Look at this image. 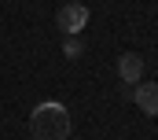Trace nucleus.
Returning <instances> with one entry per match:
<instances>
[{
	"label": "nucleus",
	"instance_id": "obj_1",
	"mask_svg": "<svg viewBox=\"0 0 158 140\" xmlns=\"http://www.w3.org/2000/svg\"><path fill=\"white\" fill-rule=\"evenodd\" d=\"M30 137L33 140H66L70 137V111L55 100H44L30 111Z\"/></svg>",
	"mask_w": 158,
	"mask_h": 140
},
{
	"label": "nucleus",
	"instance_id": "obj_2",
	"mask_svg": "<svg viewBox=\"0 0 158 140\" xmlns=\"http://www.w3.org/2000/svg\"><path fill=\"white\" fill-rule=\"evenodd\" d=\"M55 22H59V30H63V33L77 37L81 30L88 26V7H85V4H66V7H59Z\"/></svg>",
	"mask_w": 158,
	"mask_h": 140
},
{
	"label": "nucleus",
	"instance_id": "obj_3",
	"mask_svg": "<svg viewBox=\"0 0 158 140\" xmlns=\"http://www.w3.org/2000/svg\"><path fill=\"white\" fill-rule=\"evenodd\" d=\"M118 77L129 81V85H140V81H143V59H140L136 52H125L118 59Z\"/></svg>",
	"mask_w": 158,
	"mask_h": 140
},
{
	"label": "nucleus",
	"instance_id": "obj_4",
	"mask_svg": "<svg viewBox=\"0 0 158 140\" xmlns=\"http://www.w3.org/2000/svg\"><path fill=\"white\" fill-rule=\"evenodd\" d=\"M132 100H136V107L143 114H158V85L155 81H140L132 89Z\"/></svg>",
	"mask_w": 158,
	"mask_h": 140
},
{
	"label": "nucleus",
	"instance_id": "obj_5",
	"mask_svg": "<svg viewBox=\"0 0 158 140\" xmlns=\"http://www.w3.org/2000/svg\"><path fill=\"white\" fill-rule=\"evenodd\" d=\"M63 52H66V59H77L81 52H85V44H81L77 37H70V41H66V44H63Z\"/></svg>",
	"mask_w": 158,
	"mask_h": 140
},
{
	"label": "nucleus",
	"instance_id": "obj_6",
	"mask_svg": "<svg viewBox=\"0 0 158 140\" xmlns=\"http://www.w3.org/2000/svg\"><path fill=\"white\" fill-rule=\"evenodd\" d=\"M70 4H81V0H70Z\"/></svg>",
	"mask_w": 158,
	"mask_h": 140
}]
</instances>
